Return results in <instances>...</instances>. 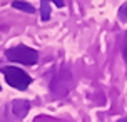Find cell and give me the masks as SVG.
<instances>
[{
	"label": "cell",
	"instance_id": "6da1fadb",
	"mask_svg": "<svg viewBox=\"0 0 127 122\" xmlns=\"http://www.w3.org/2000/svg\"><path fill=\"white\" fill-rule=\"evenodd\" d=\"M5 57L10 62H19V64H24V65H35L38 62L37 50L27 47V45H15L12 49H7Z\"/></svg>",
	"mask_w": 127,
	"mask_h": 122
},
{
	"label": "cell",
	"instance_id": "52a82bcc",
	"mask_svg": "<svg viewBox=\"0 0 127 122\" xmlns=\"http://www.w3.org/2000/svg\"><path fill=\"white\" fill-rule=\"evenodd\" d=\"M47 2H50V3H54L57 7H64V0H47Z\"/></svg>",
	"mask_w": 127,
	"mask_h": 122
},
{
	"label": "cell",
	"instance_id": "3957f363",
	"mask_svg": "<svg viewBox=\"0 0 127 122\" xmlns=\"http://www.w3.org/2000/svg\"><path fill=\"white\" fill-rule=\"evenodd\" d=\"M29 110H30V104H29V100H13L12 102V112L19 117V119L25 117Z\"/></svg>",
	"mask_w": 127,
	"mask_h": 122
},
{
	"label": "cell",
	"instance_id": "5b68a950",
	"mask_svg": "<svg viewBox=\"0 0 127 122\" xmlns=\"http://www.w3.org/2000/svg\"><path fill=\"white\" fill-rule=\"evenodd\" d=\"M42 3H40V19L44 20H49L50 19V2H47V0H40Z\"/></svg>",
	"mask_w": 127,
	"mask_h": 122
},
{
	"label": "cell",
	"instance_id": "ba28073f",
	"mask_svg": "<svg viewBox=\"0 0 127 122\" xmlns=\"http://www.w3.org/2000/svg\"><path fill=\"white\" fill-rule=\"evenodd\" d=\"M124 60L127 62V44H126V47H124Z\"/></svg>",
	"mask_w": 127,
	"mask_h": 122
},
{
	"label": "cell",
	"instance_id": "30bf717a",
	"mask_svg": "<svg viewBox=\"0 0 127 122\" xmlns=\"http://www.w3.org/2000/svg\"><path fill=\"white\" fill-rule=\"evenodd\" d=\"M0 90H2V87H0Z\"/></svg>",
	"mask_w": 127,
	"mask_h": 122
},
{
	"label": "cell",
	"instance_id": "9c48e42d",
	"mask_svg": "<svg viewBox=\"0 0 127 122\" xmlns=\"http://www.w3.org/2000/svg\"><path fill=\"white\" fill-rule=\"evenodd\" d=\"M117 122H127V117H124V119H121V121H117Z\"/></svg>",
	"mask_w": 127,
	"mask_h": 122
},
{
	"label": "cell",
	"instance_id": "7a4b0ae2",
	"mask_svg": "<svg viewBox=\"0 0 127 122\" xmlns=\"http://www.w3.org/2000/svg\"><path fill=\"white\" fill-rule=\"evenodd\" d=\"M0 70L3 74L7 84L10 87H13V89H17V90H25L32 84V77L27 72H24L22 69H19V67L8 65V67H2Z\"/></svg>",
	"mask_w": 127,
	"mask_h": 122
},
{
	"label": "cell",
	"instance_id": "8992f818",
	"mask_svg": "<svg viewBox=\"0 0 127 122\" xmlns=\"http://www.w3.org/2000/svg\"><path fill=\"white\" fill-rule=\"evenodd\" d=\"M119 17H121L122 20H127V3L119 8Z\"/></svg>",
	"mask_w": 127,
	"mask_h": 122
},
{
	"label": "cell",
	"instance_id": "277c9868",
	"mask_svg": "<svg viewBox=\"0 0 127 122\" xmlns=\"http://www.w3.org/2000/svg\"><path fill=\"white\" fill-rule=\"evenodd\" d=\"M12 7H13V8H17V10L27 12V13H35V12H37L33 5L27 3V2H20V0H13V2H12Z\"/></svg>",
	"mask_w": 127,
	"mask_h": 122
}]
</instances>
